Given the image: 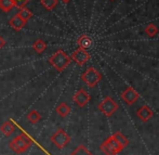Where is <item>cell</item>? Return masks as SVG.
I'll return each mask as SVG.
<instances>
[{"instance_id": "cell-10", "label": "cell", "mask_w": 159, "mask_h": 155, "mask_svg": "<svg viewBox=\"0 0 159 155\" xmlns=\"http://www.w3.org/2000/svg\"><path fill=\"white\" fill-rule=\"evenodd\" d=\"M10 26L13 28V30H15V31H21L22 28L25 26V24H26V22L24 21L23 19H21V17L19 16L17 14H15L14 16L12 17V19L10 20Z\"/></svg>"}, {"instance_id": "cell-2", "label": "cell", "mask_w": 159, "mask_h": 155, "mask_svg": "<svg viewBox=\"0 0 159 155\" xmlns=\"http://www.w3.org/2000/svg\"><path fill=\"white\" fill-rule=\"evenodd\" d=\"M48 61L54 68H57L59 72H62L68 66L71 59L63 50H57V52L53 53V54L49 58Z\"/></svg>"}, {"instance_id": "cell-8", "label": "cell", "mask_w": 159, "mask_h": 155, "mask_svg": "<svg viewBox=\"0 0 159 155\" xmlns=\"http://www.w3.org/2000/svg\"><path fill=\"white\" fill-rule=\"evenodd\" d=\"M74 102L78 105L79 107H84L88 104V102L90 101V94L87 92L84 89H79L77 92L74 96Z\"/></svg>"}, {"instance_id": "cell-27", "label": "cell", "mask_w": 159, "mask_h": 155, "mask_svg": "<svg viewBox=\"0 0 159 155\" xmlns=\"http://www.w3.org/2000/svg\"><path fill=\"white\" fill-rule=\"evenodd\" d=\"M111 1H114V0H111Z\"/></svg>"}, {"instance_id": "cell-9", "label": "cell", "mask_w": 159, "mask_h": 155, "mask_svg": "<svg viewBox=\"0 0 159 155\" xmlns=\"http://www.w3.org/2000/svg\"><path fill=\"white\" fill-rule=\"evenodd\" d=\"M136 115H138V117L140 118L142 122H147V120H149L153 117L154 113L148 105H143V106H141L140 109L138 110Z\"/></svg>"}, {"instance_id": "cell-5", "label": "cell", "mask_w": 159, "mask_h": 155, "mask_svg": "<svg viewBox=\"0 0 159 155\" xmlns=\"http://www.w3.org/2000/svg\"><path fill=\"white\" fill-rule=\"evenodd\" d=\"M51 141L57 145L59 149H63L70 141V136L64 129H59L51 136Z\"/></svg>"}, {"instance_id": "cell-23", "label": "cell", "mask_w": 159, "mask_h": 155, "mask_svg": "<svg viewBox=\"0 0 159 155\" xmlns=\"http://www.w3.org/2000/svg\"><path fill=\"white\" fill-rule=\"evenodd\" d=\"M100 149L102 150V151L104 152V153L106 154V155H117V154L115 153V152L113 151V150L111 149V148L108 147V145L106 144V143H105V142H103L102 144L100 145Z\"/></svg>"}, {"instance_id": "cell-17", "label": "cell", "mask_w": 159, "mask_h": 155, "mask_svg": "<svg viewBox=\"0 0 159 155\" xmlns=\"http://www.w3.org/2000/svg\"><path fill=\"white\" fill-rule=\"evenodd\" d=\"M14 7L12 0H0V9L3 12H10Z\"/></svg>"}, {"instance_id": "cell-19", "label": "cell", "mask_w": 159, "mask_h": 155, "mask_svg": "<svg viewBox=\"0 0 159 155\" xmlns=\"http://www.w3.org/2000/svg\"><path fill=\"white\" fill-rule=\"evenodd\" d=\"M17 15H19L21 19H23L25 22H27L28 20L30 19V17L33 16V13L30 12L28 9H26V8H21V10L17 12Z\"/></svg>"}, {"instance_id": "cell-25", "label": "cell", "mask_w": 159, "mask_h": 155, "mask_svg": "<svg viewBox=\"0 0 159 155\" xmlns=\"http://www.w3.org/2000/svg\"><path fill=\"white\" fill-rule=\"evenodd\" d=\"M6 44H7V42H6V40H4L3 38L1 37V36H0V49H1V48H3V47L6 46Z\"/></svg>"}, {"instance_id": "cell-18", "label": "cell", "mask_w": 159, "mask_h": 155, "mask_svg": "<svg viewBox=\"0 0 159 155\" xmlns=\"http://www.w3.org/2000/svg\"><path fill=\"white\" fill-rule=\"evenodd\" d=\"M27 120H30L32 124H37V123L40 122L41 120V116H40V113L36 110H33L30 113L27 114Z\"/></svg>"}, {"instance_id": "cell-7", "label": "cell", "mask_w": 159, "mask_h": 155, "mask_svg": "<svg viewBox=\"0 0 159 155\" xmlns=\"http://www.w3.org/2000/svg\"><path fill=\"white\" fill-rule=\"evenodd\" d=\"M139 92L133 87H128L125 89V91L121 93V99L127 103L128 105H132L139 99Z\"/></svg>"}, {"instance_id": "cell-4", "label": "cell", "mask_w": 159, "mask_h": 155, "mask_svg": "<svg viewBox=\"0 0 159 155\" xmlns=\"http://www.w3.org/2000/svg\"><path fill=\"white\" fill-rule=\"evenodd\" d=\"M81 79L84 80L89 87L92 88V87L96 86V85L102 80V75H101V73L98 69L91 66L81 75Z\"/></svg>"}, {"instance_id": "cell-6", "label": "cell", "mask_w": 159, "mask_h": 155, "mask_svg": "<svg viewBox=\"0 0 159 155\" xmlns=\"http://www.w3.org/2000/svg\"><path fill=\"white\" fill-rule=\"evenodd\" d=\"M70 59L73 60L75 63H77L78 65H84L90 60V54L87 50L81 48H78L77 50H75L70 55Z\"/></svg>"}, {"instance_id": "cell-14", "label": "cell", "mask_w": 159, "mask_h": 155, "mask_svg": "<svg viewBox=\"0 0 159 155\" xmlns=\"http://www.w3.org/2000/svg\"><path fill=\"white\" fill-rule=\"evenodd\" d=\"M113 137L116 139V141H117L118 143H119L120 145H121L122 149H125V148H127V145L129 144V140H128V138L126 136H125L122 132L120 131H116L115 134H113Z\"/></svg>"}, {"instance_id": "cell-15", "label": "cell", "mask_w": 159, "mask_h": 155, "mask_svg": "<svg viewBox=\"0 0 159 155\" xmlns=\"http://www.w3.org/2000/svg\"><path fill=\"white\" fill-rule=\"evenodd\" d=\"M0 130H1V132L4 134V136H10V134L15 130V126L12 122L9 120V122H6L1 127H0Z\"/></svg>"}, {"instance_id": "cell-13", "label": "cell", "mask_w": 159, "mask_h": 155, "mask_svg": "<svg viewBox=\"0 0 159 155\" xmlns=\"http://www.w3.org/2000/svg\"><path fill=\"white\" fill-rule=\"evenodd\" d=\"M55 111H57V113L59 114L61 117H66V116L70 113V107L68 106L67 103L62 102L57 105V109H55Z\"/></svg>"}, {"instance_id": "cell-22", "label": "cell", "mask_w": 159, "mask_h": 155, "mask_svg": "<svg viewBox=\"0 0 159 155\" xmlns=\"http://www.w3.org/2000/svg\"><path fill=\"white\" fill-rule=\"evenodd\" d=\"M41 4L44 7V9H47V10H52L53 8H54L55 6L57 4V2H59V0H41Z\"/></svg>"}, {"instance_id": "cell-21", "label": "cell", "mask_w": 159, "mask_h": 155, "mask_svg": "<svg viewBox=\"0 0 159 155\" xmlns=\"http://www.w3.org/2000/svg\"><path fill=\"white\" fill-rule=\"evenodd\" d=\"M70 155H93V154L84 145H79V147L76 148V150Z\"/></svg>"}, {"instance_id": "cell-16", "label": "cell", "mask_w": 159, "mask_h": 155, "mask_svg": "<svg viewBox=\"0 0 159 155\" xmlns=\"http://www.w3.org/2000/svg\"><path fill=\"white\" fill-rule=\"evenodd\" d=\"M47 48V44L42 39H37L33 44V49L37 53H42Z\"/></svg>"}, {"instance_id": "cell-12", "label": "cell", "mask_w": 159, "mask_h": 155, "mask_svg": "<svg viewBox=\"0 0 159 155\" xmlns=\"http://www.w3.org/2000/svg\"><path fill=\"white\" fill-rule=\"evenodd\" d=\"M77 44H78V46H79V48L87 50V49H89L92 46V39H91L88 35H82L78 38Z\"/></svg>"}, {"instance_id": "cell-1", "label": "cell", "mask_w": 159, "mask_h": 155, "mask_svg": "<svg viewBox=\"0 0 159 155\" xmlns=\"http://www.w3.org/2000/svg\"><path fill=\"white\" fill-rule=\"evenodd\" d=\"M33 141L30 137L27 136L26 134H21L20 136L15 137L12 141L10 142L9 147L11 148L13 152H15L16 154H21L24 153L25 151H27L28 148L32 145Z\"/></svg>"}, {"instance_id": "cell-26", "label": "cell", "mask_w": 159, "mask_h": 155, "mask_svg": "<svg viewBox=\"0 0 159 155\" xmlns=\"http://www.w3.org/2000/svg\"><path fill=\"white\" fill-rule=\"evenodd\" d=\"M62 1H63L64 3H68V2L70 1V0H62Z\"/></svg>"}, {"instance_id": "cell-20", "label": "cell", "mask_w": 159, "mask_h": 155, "mask_svg": "<svg viewBox=\"0 0 159 155\" xmlns=\"http://www.w3.org/2000/svg\"><path fill=\"white\" fill-rule=\"evenodd\" d=\"M144 31L147 36L154 37V36H156L158 34V27L155 25V24H149V25H147L146 27H145Z\"/></svg>"}, {"instance_id": "cell-3", "label": "cell", "mask_w": 159, "mask_h": 155, "mask_svg": "<svg viewBox=\"0 0 159 155\" xmlns=\"http://www.w3.org/2000/svg\"><path fill=\"white\" fill-rule=\"evenodd\" d=\"M118 107H119L118 103L113 98H111V96H106V98H104L98 103V110L107 117L113 115L118 110Z\"/></svg>"}, {"instance_id": "cell-24", "label": "cell", "mask_w": 159, "mask_h": 155, "mask_svg": "<svg viewBox=\"0 0 159 155\" xmlns=\"http://www.w3.org/2000/svg\"><path fill=\"white\" fill-rule=\"evenodd\" d=\"M13 3H14V6L16 7V8H24L25 7V4L27 3V2H30V0H12Z\"/></svg>"}, {"instance_id": "cell-11", "label": "cell", "mask_w": 159, "mask_h": 155, "mask_svg": "<svg viewBox=\"0 0 159 155\" xmlns=\"http://www.w3.org/2000/svg\"><path fill=\"white\" fill-rule=\"evenodd\" d=\"M104 142L106 143V144L108 145V147L111 148V149L113 150V151L115 152L116 154L120 153V152H121L122 150H124L121 148V145H120L119 143H118L117 141H116V139L113 137V134H111V136H109L108 138H107L106 140L104 141Z\"/></svg>"}]
</instances>
